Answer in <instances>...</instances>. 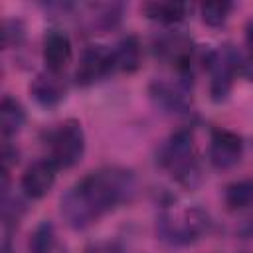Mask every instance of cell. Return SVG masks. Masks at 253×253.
<instances>
[{
    "instance_id": "cell-6",
    "label": "cell",
    "mask_w": 253,
    "mask_h": 253,
    "mask_svg": "<svg viewBox=\"0 0 253 253\" xmlns=\"http://www.w3.org/2000/svg\"><path fill=\"white\" fill-rule=\"evenodd\" d=\"M235 55L237 51L231 47L219 49V51H208L206 59H204V67L210 73V95L213 101H225L231 85H233V77L237 73L235 67Z\"/></svg>"
},
{
    "instance_id": "cell-10",
    "label": "cell",
    "mask_w": 253,
    "mask_h": 253,
    "mask_svg": "<svg viewBox=\"0 0 253 253\" xmlns=\"http://www.w3.org/2000/svg\"><path fill=\"white\" fill-rule=\"evenodd\" d=\"M57 166L51 158H40L36 162H32L24 174H22V190L28 198L40 200L43 198L55 184V176H57Z\"/></svg>"
},
{
    "instance_id": "cell-18",
    "label": "cell",
    "mask_w": 253,
    "mask_h": 253,
    "mask_svg": "<svg viewBox=\"0 0 253 253\" xmlns=\"http://www.w3.org/2000/svg\"><path fill=\"white\" fill-rule=\"evenodd\" d=\"M233 4L231 2H223V0H217V2H204L200 6V16L204 20V24L211 26V28H217L221 24H225L229 12H231Z\"/></svg>"
},
{
    "instance_id": "cell-16",
    "label": "cell",
    "mask_w": 253,
    "mask_h": 253,
    "mask_svg": "<svg viewBox=\"0 0 253 253\" xmlns=\"http://www.w3.org/2000/svg\"><path fill=\"white\" fill-rule=\"evenodd\" d=\"M26 123V111L24 107L12 99V97H4L2 105H0V126H2V136L10 138L16 132H20V128Z\"/></svg>"
},
{
    "instance_id": "cell-9",
    "label": "cell",
    "mask_w": 253,
    "mask_h": 253,
    "mask_svg": "<svg viewBox=\"0 0 253 253\" xmlns=\"http://www.w3.org/2000/svg\"><path fill=\"white\" fill-rule=\"evenodd\" d=\"M243 154V140L237 132L227 128H215L210 138V162L219 168L227 170L239 162Z\"/></svg>"
},
{
    "instance_id": "cell-4",
    "label": "cell",
    "mask_w": 253,
    "mask_h": 253,
    "mask_svg": "<svg viewBox=\"0 0 253 253\" xmlns=\"http://www.w3.org/2000/svg\"><path fill=\"white\" fill-rule=\"evenodd\" d=\"M49 156L57 168H71L75 166L85 152V134L81 123L75 119H67L59 123L47 138Z\"/></svg>"
},
{
    "instance_id": "cell-20",
    "label": "cell",
    "mask_w": 253,
    "mask_h": 253,
    "mask_svg": "<svg viewBox=\"0 0 253 253\" xmlns=\"http://www.w3.org/2000/svg\"><path fill=\"white\" fill-rule=\"evenodd\" d=\"M83 253H125V251L115 241H95V243L87 245Z\"/></svg>"
},
{
    "instance_id": "cell-13",
    "label": "cell",
    "mask_w": 253,
    "mask_h": 253,
    "mask_svg": "<svg viewBox=\"0 0 253 253\" xmlns=\"http://www.w3.org/2000/svg\"><path fill=\"white\" fill-rule=\"evenodd\" d=\"M115 71L132 73L140 67V42L136 36H125L113 49Z\"/></svg>"
},
{
    "instance_id": "cell-1",
    "label": "cell",
    "mask_w": 253,
    "mask_h": 253,
    "mask_svg": "<svg viewBox=\"0 0 253 253\" xmlns=\"http://www.w3.org/2000/svg\"><path fill=\"white\" fill-rule=\"evenodd\" d=\"M136 192L134 174L123 166H103L75 182L61 198V215L73 229L97 223Z\"/></svg>"
},
{
    "instance_id": "cell-3",
    "label": "cell",
    "mask_w": 253,
    "mask_h": 253,
    "mask_svg": "<svg viewBox=\"0 0 253 253\" xmlns=\"http://www.w3.org/2000/svg\"><path fill=\"white\" fill-rule=\"evenodd\" d=\"M211 227L210 215L198 206L164 208L158 217V233L174 245H188L204 237Z\"/></svg>"
},
{
    "instance_id": "cell-12",
    "label": "cell",
    "mask_w": 253,
    "mask_h": 253,
    "mask_svg": "<svg viewBox=\"0 0 253 253\" xmlns=\"http://www.w3.org/2000/svg\"><path fill=\"white\" fill-rule=\"evenodd\" d=\"M30 93L42 107H55L65 97V85L57 73L45 71L34 77V81L30 83Z\"/></svg>"
},
{
    "instance_id": "cell-17",
    "label": "cell",
    "mask_w": 253,
    "mask_h": 253,
    "mask_svg": "<svg viewBox=\"0 0 253 253\" xmlns=\"http://www.w3.org/2000/svg\"><path fill=\"white\" fill-rule=\"evenodd\" d=\"M223 202L233 211L253 206V178L231 182L223 192Z\"/></svg>"
},
{
    "instance_id": "cell-14",
    "label": "cell",
    "mask_w": 253,
    "mask_h": 253,
    "mask_svg": "<svg viewBox=\"0 0 253 253\" xmlns=\"http://www.w3.org/2000/svg\"><path fill=\"white\" fill-rule=\"evenodd\" d=\"M30 253H67L65 245L59 241L55 227L49 221H42L30 237Z\"/></svg>"
},
{
    "instance_id": "cell-22",
    "label": "cell",
    "mask_w": 253,
    "mask_h": 253,
    "mask_svg": "<svg viewBox=\"0 0 253 253\" xmlns=\"http://www.w3.org/2000/svg\"><path fill=\"white\" fill-rule=\"evenodd\" d=\"M2 253H12V247H10V241L4 239V245H2Z\"/></svg>"
},
{
    "instance_id": "cell-21",
    "label": "cell",
    "mask_w": 253,
    "mask_h": 253,
    "mask_svg": "<svg viewBox=\"0 0 253 253\" xmlns=\"http://www.w3.org/2000/svg\"><path fill=\"white\" fill-rule=\"evenodd\" d=\"M245 45H247L249 53L253 55V18L247 20V24H245Z\"/></svg>"
},
{
    "instance_id": "cell-2",
    "label": "cell",
    "mask_w": 253,
    "mask_h": 253,
    "mask_svg": "<svg viewBox=\"0 0 253 253\" xmlns=\"http://www.w3.org/2000/svg\"><path fill=\"white\" fill-rule=\"evenodd\" d=\"M158 162L178 184L192 188L200 180L194 132L190 128L176 130L162 144V148L158 152Z\"/></svg>"
},
{
    "instance_id": "cell-8",
    "label": "cell",
    "mask_w": 253,
    "mask_h": 253,
    "mask_svg": "<svg viewBox=\"0 0 253 253\" xmlns=\"http://www.w3.org/2000/svg\"><path fill=\"white\" fill-rule=\"evenodd\" d=\"M113 71H115L113 49H107L105 45H87L81 53V59L75 71V83L87 87Z\"/></svg>"
},
{
    "instance_id": "cell-19",
    "label": "cell",
    "mask_w": 253,
    "mask_h": 253,
    "mask_svg": "<svg viewBox=\"0 0 253 253\" xmlns=\"http://www.w3.org/2000/svg\"><path fill=\"white\" fill-rule=\"evenodd\" d=\"M24 38V32H22V24L20 22H4L2 26V42H4V47H10V45H18L20 40Z\"/></svg>"
},
{
    "instance_id": "cell-11",
    "label": "cell",
    "mask_w": 253,
    "mask_h": 253,
    "mask_svg": "<svg viewBox=\"0 0 253 253\" xmlns=\"http://www.w3.org/2000/svg\"><path fill=\"white\" fill-rule=\"evenodd\" d=\"M73 49L71 40L63 30H49L43 38V61L47 65V71L61 73L69 61H71Z\"/></svg>"
},
{
    "instance_id": "cell-7",
    "label": "cell",
    "mask_w": 253,
    "mask_h": 253,
    "mask_svg": "<svg viewBox=\"0 0 253 253\" xmlns=\"http://www.w3.org/2000/svg\"><path fill=\"white\" fill-rule=\"evenodd\" d=\"M154 53L160 61L168 63L176 73L192 75V61H194V43L182 32H168L156 38Z\"/></svg>"
},
{
    "instance_id": "cell-5",
    "label": "cell",
    "mask_w": 253,
    "mask_h": 253,
    "mask_svg": "<svg viewBox=\"0 0 253 253\" xmlns=\"http://www.w3.org/2000/svg\"><path fill=\"white\" fill-rule=\"evenodd\" d=\"M148 95L152 103L164 113H186L192 105L190 75L176 73V77H154L148 85Z\"/></svg>"
},
{
    "instance_id": "cell-15",
    "label": "cell",
    "mask_w": 253,
    "mask_h": 253,
    "mask_svg": "<svg viewBox=\"0 0 253 253\" xmlns=\"http://www.w3.org/2000/svg\"><path fill=\"white\" fill-rule=\"evenodd\" d=\"M146 18L160 24H176L186 18L188 4L184 2H146L142 6Z\"/></svg>"
}]
</instances>
